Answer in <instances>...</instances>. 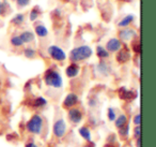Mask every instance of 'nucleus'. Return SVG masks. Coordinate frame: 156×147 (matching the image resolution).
I'll list each match as a JSON object with an SVG mask.
<instances>
[{
  "label": "nucleus",
  "instance_id": "473e14b6",
  "mask_svg": "<svg viewBox=\"0 0 156 147\" xmlns=\"http://www.w3.org/2000/svg\"><path fill=\"white\" fill-rule=\"evenodd\" d=\"M88 105H89L90 107H95V106L98 105L96 99H89L88 100Z\"/></svg>",
  "mask_w": 156,
  "mask_h": 147
},
{
  "label": "nucleus",
  "instance_id": "f257e3e1",
  "mask_svg": "<svg viewBox=\"0 0 156 147\" xmlns=\"http://www.w3.org/2000/svg\"><path fill=\"white\" fill-rule=\"evenodd\" d=\"M93 55V50L90 45H78L75 46L74 48H72L69 53V59L71 62L79 63L86 61L88 59H90Z\"/></svg>",
  "mask_w": 156,
  "mask_h": 147
},
{
  "label": "nucleus",
  "instance_id": "a211bd4d",
  "mask_svg": "<svg viewBox=\"0 0 156 147\" xmlns=\"http://www.w3.org/2000/svg\"><path fill=\"white\" fill-rule=\"evenodd\" d=\"M95 54L96 57L101 60H106L110 57V53L105 48V46L103 45H96L95 47Z\"/></svg>",
  "mask_w": 156,
  "mask_h": 147
},
{
  "label": "nucleus",
  "instance_id": "9b49d317",
  "mask_svg": "<svg viewBox=\"0 0 156 147\" xmlns=\"http://www.w3.org/2000/svg\"><path fill=\"white\" fill-rule=\"evenodd\" d=\"M95 70L98 71V73L100 74V75L105 76V77L109 76L111 74V72H112L111 66L109 65L107 61H105V60L98 61V62L95 65Z\"/></svg>",
  "mask_w": 156,
  "mask_h": 147
},
{
  "label": "nucleus",
  "instance_id": "f03ea898",
  "mask_svg": "<svg viewBox=\"0 0 156 147\" xmlns=\"http://www.w3.org/2000/svg\"><path fill=\"white\" fill-rule=\"evenodd\" d=\"M43 82L47 87L52 89H61L63 87V77L58 70L48 68L43 74Z\"/></svg>",
  "mask_w": 156,
  "mask_h": 147
},
{
  "label": "nucleus",
  "instance_id": "c756f323",
  "mask_svg": "<svg viewBox=\"0 0 156 147\" xmlns=\"http://www.w3.org/2000/svg\"><path fill=\"white\" fill-rule=\"evenodd\" d=\"M133 125L134 126H140L141 125V114L137 113L134 117H133Z\"/></svg>",
  "mask_w": 156,
  "mask_h": 147
},
{
  "label": "nucleus",
  "instance_id": "6ab92c4d",
  "mask_svg": "<svg viewBox=\"0 0 156 147\" xmlns=\"http://www.w3.org/2000/svg\"><path fill=\"white\" fill-rule=\"evenodd\" d=\"M113 123H115V127L119 130L120 128L124 127L126 123H128V116L124 113H121V114L117 115V118L115 119Z\"/></svg>",
  "mask_w": 156,
  "mask_h": 147
},
{
  "label": "nucleus",
  "instance_id": "6e6552de",
  "mask_svg": "<svg viewBox=\"0 0 156 147\" xmlns=\"http://www.w3.org/2000/svg\"><path fill=\"white\" fill-rule=\"evenodd\" d=\"M78 103H79V97H78L77 93L69 92L64 97V99H63L62 107L65 108V110H69V108L75 107Z\"/></svg>",
  "mask_w": 156,
  "mask_h": 147
},
{
  "label": "nucleus",
  "instance_id": "39448f33",
  "mask_svg": "<svg viewBox=\"0 0 156 147\" xmlns=\"http://www.w3.org/2000/svg\"><path fill=\"white\" fill-rule=\"evenodd\" d=\"M52 135L58 140H61L65 136L67 132V123L65 121L64 118H58L57 120H55V123H52Z\"/></svg>",
  "mask_w": 156,
  "mask_h": 147
},
{
  "label": "nucleus",
  "instance_id": "7ed1b4c3",
  "mask_svg": "<svg viewBox=\"0 0 156 147\" xmlns=\"http://www.w3.org/2000/svg\"><path fill=\"white\" fill-rule=\"evenodd\" d=\"M44 118L40 113H34L32 114V116L26 121V125H25V128H26V131L28 133L32 134V135H41L43 133L44 130Z\"/></svg>",
  "mask_w": 156,
  "mask_h": 147
},
{
  "label": "nucleus",
  "instance_id": "393cba45",
  "mask_svg": "<svg viewBox=\"0 0 156 147\" xmlns=\"http://www.w3.org/2000/svg\"><path fill=\"white\" fill-rule=\"evenodd\" d=\"M24 56L26 57L27 59H34L37 57V51L34 50L33 47H26L24 50Z\"/></svg>",
  "mask_w": 156,
  "mask_h": 147
},
{
  "label": "nucleus",
  "instance_id": "5701e85b",
  "mask_svg": "<svg viewBox=\"0 0 156 147\" xmlns=\"http://www.w3.org/2000/svg\"><path fill=\"white\" fill-rule=\"evenodd\" d=\"M10 44L15 48H20L25 45L18 35H15V36H13V37H11V39H10Z\"/></svg>",
  "mask_w": 156,
  "mask_h": 147
},
{
  "label": "nucleus",
  "instance_id": "c9c22d12",
  "mask_svg": "<svg viewBox=\"0 0 156 147\" xmlns=\"http://www.w3.org/2000/svg\"><path fill=\"white\" fill-rule=\"evenodd\" d=\"M3 9H5V5L0 2V16H1V14L3 13Z\"/></svg>",
  "mask_w": 156,
  "mask_h": 147
},
{
  "label": "nucleus",
  "instance_id": "2eb2a0df",
  "mask_svg": "<svg viewBox=\"0 0 156 147\" xmlns=\"http://www.w3.org/2000/svg\"><path fill=\"white\" fill-rule=\"evenodd\" d=\"M78 134L80 135V138L83 140H85L86 142H90V141H93V136H92V131L88 126H81V127L78 128Z\"/></svg>",
  "mask_w": 156,
  "mask_h": 147
},
{
  "label": "nucleus",
  "instance_id": "0eeeda50",
  "mask_svg": "<svg viewBox=\"0 0 156 147\" xmlns=\"http://www.w3.org/2000/svg\"><path fill=\"white\" fill-rule=\"evenodd\" d=\"M83 112L79 107H72L67 110V119L73 125H79L83 120Z\"/></svg>",
  "mask_w": 156,
  "mask_h": 147
},
{
  "label": "nucleus",
  "instance_id": "2f4dec72",
  "mask_svg": "<svg viewBox=\"0 0 156 147\" xmlns=\"http://www.w3.org/2000/svg\"><path fill=\"white\" fill-rule=\"evenodd\" d=\"M25 147H40V146L34 142V141L32 140V138H30V141L26 142V144H25Z\"/></svg>",
  "mask_w": 156,
  "mask_h": 147
},
{
  "label": "nucleus",
  "instance_id": "72a5a7b5",
  "mask_svg": "<svg viewBox=\"0 0 156 147\" xmlns=\"http://www.w3.org/2000/svg\"><path fill=\"white\" fill-rule=\"evenodd\" d=\"M83 147H95V143L93 141H90V142H86V144L83 145Z\"/></svg>",
  "mask_w": 156,
  "mask_h": 147
},
{
  "label": "nucleus",
  "instance_id": "4be33fe9",
  "mask_svg": "<svg viewBox=\"0 0 156 147\" xmlns=\"http://www.w3.org/2000/svg\"><path fill=\"white\" fill-rule=\"evenodd\" d=\"M25 23V14L24 13H17L13 16V18L11 20V24L15 27L22 26Z\"/></svg>",
  "mask_w": 156,
  "mask_h": 147
},
{
  "label": "nucleus",
  "instance_id": "20e7f679",
  "mask_svg": "<svg viewBox=\"0 0 156 147\" xmlns=\"http://www.w3.org/2000/svg\"><path fill=\"white\" fill-rule=\"evenodd\" d=\"M47 55L50 57V59L56 62H64L67 59V54L62 47L51 44L47 47Z\"/></svg>",
  "mask_w": 156,
  "mask_h": 147
},
{
  "label": "nucleus",
  "instance_id": "9d476101",
  "mask_svg": "<svg viewBox=\"0 0 156 147\" xmlns=\"http://www.w3.org/2000/svg\"><path fill=\"white\" fill-rule=\"evenodd\" d=\"M123 46V42L119 39V38H110L108 41L106 42V45H105V48L108 51L110 54H115L118 53Z\"/></svg>",
  "mask_w": 156,
  "mask_h": 147
},
{
  "label": "nucleus",
  "instance_id": "ddd939ff",
  "mask_svg": "<svg viewBox=\"0 0 156 147\" xmlns=\"http://www.w3.org/2000/svg\"><path fill=\"white\" fill-rule=\"evenodd\" d=\"M80 73V66L78 63L71 62L66 68H65V75L69 78H75L77 77Z\"/></svg>",
  "mask_w": 156,
  "mask_h": 147
},
{
  "label": "nucleus",
  "instance_id": "a878e982",
  "mask_svg": "<svg viewBox=\"0 0 156 147\" xmlns=\"http://www.w3.org/2000/svg\"><path fill=\"white\" fill-rule=\"evenodd\" d=\"M117 110H115V107H112V106H110V107H108V110H107V118H108V120L110 121V123H113L115 121V119L117 118Z\"/></svg>",
  "mask_w": 156,
  "mask_h": 147
},
{
  "label": "nucleus",
  "instance_id": "e433bc0d",
  "mask_svg": "<svg viewBox=\"0 0 156 147\" xmlns=\"http://www.w3.org/2000/svg\"><path fill=\"white\" fill-rule=\"evenodd\" d=\"M11 1H15V0H11Z\"/></svg>",
  "mask_w": 156,
  "mask_h": 147
},
{
  "label": "nucleus",
  "instance_id": "f704fd0d",
  "mask_svg": "<svg viewBox=\"0 0 156 147\" xmlns=\"http://www.w3.org/2000/svg\"><path fill=\"white\" fill-rule=\"evenodd\" d=\"M135 146H136V147H141V136H140V138H135Z\"/></svg>",
  "mask_w": 156,
  "mask_h": 147
},
{
  "label": "nucleus",
  "instance_id": "aec40b11",
  "mask_svg": "<svg viewBox=\"0 0 156 147\" xmlns=\"http://www.w3.org/2000/svg\"><path fill=\"white\" fill-rule=\"evenodd\" d=\"M135 21V15L134 14H127L126 16H124L119 23H118V27L120 29L121 28H126V27H129L130 25L134 23Z\"/></svg>",
  "mask_w": 156,
  "mask_h": 147
},
{
  "label": "nucleus",
  "instance_id": "b1692460",
  "mask_svg": "<svg viewBox=\"0 0 156 147\" xmlns=\"http://www.w3.org/2000/svg\"><path fill=\"white\" fill-rule=\"evenodd\" d=\"M40 13H41V11H40L39 7L32 8V9L30 10V12H29V21L32 23L37 22V18H39V16H40Z\"/></svg>",
  "mask_w": 156,
  "mask_h": 147
},
{
  "label": "nucleus",
  "instance_id": "4468645a",
  "mask_svg": "<svg viewBox=\"0 0 156 147\" xmlns=\"http://www.w3.org/2000/svg\"><path fill=\"white\" fill-rule=\"evenodd\" d=\"M34 35L37 36L40 39H44V38H47L48 35H49V31H48V28L43 24H35L34 25Z\"/></svg>",
  "mask_w": 156,
  "mask_h": 147
},
{
  "label": "nucleus",
  "instance_id": "cd10ccee",
  "mask_svg": "<svg viewBox=\"0 0 156 147\" xmlns=\"http://www.w3.org/2000/svg\"><path fill=\"white\" fill-rule=\"evenodd\" d=\"M15 2L18 9H25V8L30 5L31 0H15Z\"/></svg>",
  "mask_w": 156,
  "mask_h": 147
},
{
  "label": "nucleus",
  "instance_id": "1a4fd4ad",
  "mask_svg": "<svg viewBox=\"0 0 156 147\" xmlns=\"http://www.w3.org/2000/svg\"><path fill=\"white\" fill-rule=\"evenodd\" d=\"M118 96H119L120 99L124 100V101H133V100L137 98L138 93L134 89H128L123 86L118 89Z\"/></svg>",
  "mask_w": 156,
  "mask_h": 147
},
{
  "label": "nucleus",
  "instance_id": "423d86ee",
  "mask_svg": "<svg viewBox=\"0 0 156 147\" xmlns=\"http://www.w3.org/2000/svg\"><path fill=\"white\" fill-rule=\"evenodd\" d=\"M118 37L122 42H132L138 38V33L134 28L126 27V28L120 29L119 32H118Z\"/></svg>",
  "mask_w": 156,
  "mask_h": 147
},
{
  "label": "nucleus",
  "instance_id": "f3484780",
  "mask_svg": "<svg viewBox=\"0 0 156 147\" xmlns=\"http://www.w3.org/2000/svg\"><path fill=\"white\" fill-rule=\"evenodd\" d=\"M47 104H48V100L46 99V98L42 97V96L35 97L34 99L32 100V102H31V105H32V107L35 108V110L45 107Z\"/></svg>",
  "mask_w": 156,
  "mask_h": 147
},
{
  "label": "nucleus",
  "instance_id": "c85d7f7f",
  "mask_svg": "<svg viewBox=\"0 0 156 147\" xmlns=\"http://www.w3.org/2000/svg\"><path fill=\"white\" fill-rule=\"evenodd\" d=\"M133 135L135 138H140L141 136V126H135L134 129H133Z\"/></svg>",
  "mask_w": 156,
  "mask_h": 147
},
{
  "label": "nucleus",
  "instance_id": "412c9836",
  "mask_svg": "<svg viewBox=\"0 0 156 147\" xmlns=\"http://www.w3.org/2000/svg\"><path fill=\"white\" fill-rule=\"evenodd\" d=\"M118 134H119L120 138H122V140H128V138H129V135H130V125H129V123H126L124 127L120 128L119 131H118Z\"/></svg>",
  "mask_w": 156,
  "mask_h": 147
},
{
  "label": "nucleus",
  "instance_id": "dca6fc26",
  "mask_svg": "<svg viewBox=\"0 0 156 147\" xmlns=\"http://www.w3.org/2000/svg\"><path fill=\"white\" fill-rule=\"evenodd\" d=\"M18 36H20V38L22 39L24 44H30V43H32V42H34V40H35L34 32L31 30H24Z\"/></svg>",
  "mask_w": 156,
  "mask_h": 147
},
{
  "label": "nucleus",
  "instance_id": "f8f14e48",
  "mask_svg": "<svg viewBox=\"0 0 156 147\" xmlns=\"http://www.w3.org/2000/svg\"><path fill=\"white\" fill-rule=\"evenodd\" d=\"M132 58V54H130L129 48L127 47H123L117 53V56H115V59L119 63H126L130 60Z\"/></svg>",
  "mask_w": 156,
  "mask_h": 147
},
{
  "label": "nucleus",
  "instance_id": "7c9ffc66",
  "mask_svg": "<svg viewBox=\"0 0 156 147\" xmlns=\"http://www.w3.org/2000/svg\"><path fill=\"white\" fill-rule=\"evenodd\" d=\"M107 140H108V144L113 145L115 142H117V135H115V134H110Z\"/></svg>",
  "mask_w": 156,
  "mask_h": 147
},
{
  "label": "nucleus",
  "instance_id": "bb28decb",
  "mask_svg": "<svg viewBox=\"0 0 156 147\" xmlns=\"http://www.w3.org/2000/svg\"><path fill=\"white\" fill-rule=\"evenodd\" d=\"M132 43V51L137 55H140L141 53V44H140V41H138L137 39H135L134 41L130 42Z\"/></svg>",
  "mask_w": 156,
  "mask_h": 147
}]
</instances>
